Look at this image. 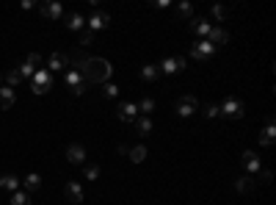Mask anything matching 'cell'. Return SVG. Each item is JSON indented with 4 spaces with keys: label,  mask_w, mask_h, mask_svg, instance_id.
I'll return each mask as SVG.
<instances>
[{
    "label": "cell",
    "mask_w": 276,
    "mask_h": 205,
    "mask_svg": "<svg viewBox=\"0 0 276 205\" xmlns=\"http://www.w3.org/2000/svg\"><path fill=\"white\" fill-rule=\"evenodd\" d=\"M77 72L83 75V81H91V83H105V81L110 78L113 67H110L105 58H86V61L77 67Z\"/></svg>",
    "instance_id": "1"
},
{
    "label": "cell",
    "mask_w": 276,
    "mask_h": 205,
    "mask_svg": "<svg viewBox=\"0 0 276 205\" xmlns=\"http://www.w3.org/2000/svg\"><path fill=\"white\" fill-rule=\"evenodd\" d=\"M53 89V72H47L44 67L34 72V78H31V92L34 94H47Z\"/></svg>",
    "instance_id": "2"
},
{
    "label": "cell",
    "mask_w": 276,
    "mask_h": 205,
    "mask_svg": "<svg viewBox=\"0 0 276 205\" xmlns=\"http://www.w3.org/2000/svg\"><path fill=\"white\" fill-rule=\"evenodd\" d=\"M64 83L69 86V92H72V94H83V92H86V81H83V75L77 70H72V67H69L67 75H64Z\"/></svg>",
    "instance_id": "3"
},
{
    "label": "cell",
    "mask_w": 276,
    "mask_h": 205,
    "mask_svg": "<svg viewBox=\"0 0 276 205\" xmlns=\"http://www.w3.org/2000/svg\"><path fill=\"white\" fill-rule=\"evenodd\" d=\"M218 111L224 114V117H229V120H241V117H243V103H241V100H235V97H229Z\"/></svg>",
    "instance_id": "4"
},
{
    "label": "cell",
    "mask_w": 276,
    "mask_h": 205,
    "mask_svg": "<svg viewBox=\"0 0 276 205\" xmlns=\"http://www.w3.org/2000/svg\"><path fill=\"white\" fill-rule=\"evenodd\" d=\"M47 72H61V70H69V56L67 53H53V56L47 58V67H44Z\"/></svg>",
    "instance_id": "5"
},
{
    "label": "cell",
    "mask_w": 276,
    "mask_h": 205,
    "mask_svg": "<svg viewBox=\"0 0 276 205\" xmlns=\"http://www.w3.org/2000/svg\"><path fill=\"white\" fill-rule=\"evenodd\" d=\"M199 108V103H196V97H191V94H185V97H179L177 100V108L174 111L179 114V117H191L193 111Z\"/></svg>",
    "instance_id": "6"
},
{
    "label": "cell",
    "mask_w": 276,
    "mask_h": 205,
    "mask_svg": "<svg viewBox=\"0 0 276 205\" xmlns=\"http://www.w3.org/2000/svg\"><path fill=\"white\" fill-rule=\"evenodd\" d=\"M39 11L47 17V20H61V17H64V6L58 3V0H53V3H41Z\"/></svg>",
    "instance_id": "7"
},
{
    "label": "cell",
    "mask_w": 276,
    "mask_h": 205,
    "mask_svg": "<svg viewBox=\"0 0 276 205\" xmlns=\"http://www.w3.org/2000/svg\"><path fill=\"white\" fill-rule=\"evenodd\" d=\"M241 164L246 166V175H257V172H260V156L251 153V150L241 156Z\"/></svg>",
    "instance_id": "8"
},
{
    "label": "cell",
    "mask_w": 276,
    "mask_h": 205,
    "mask_svg": "<svg viewBox=\"0 0 276 205\" xmlns=\"http://www.w3.org/2000/svg\"><path fill=\"white\" fill-rule=\"evenodd\" d=\"M67 158L72 164H86V147H83V144H69V147H67Z\"/></svg>",
    "instance_id": "9"
},
{
    "label": "cell",
    "mask_w": 276,
    "mask_h": 205,
    "mask_svg": "<svg viewBox=\"0 0 276 205\" xmlns=\"http://www.w3.org/2000/svg\"><path fill=\"white\" fill-rule=\"evenodd\" d=\"M64 194H67V200H72V203H83V186L75 183V180H69V183L64 186Z\"/></svg>",
    "instance_id": "10"
},
{
    "label": "cell",
    "mask_w": 276,
    "mask_h": 205,
    "mask_svg": "<svg viewBox=\"0 0 276 205\" xmlns=\"http://www.w3.org/2000/svg\"><path fill=\"white\" fill-rule=\"evenodd\" d=\"M213 50H215V47H213L210 42H196V44H193V58H199V61H207Z\"/></svg>",
    "instance_id": "11"
},
{
    "label": "cell",
    "mask_w": 276,
    "mask_h": 205,
    "mask_svg": "<svg viewBox=\"0 0 276 205\" xmlns=\"http://www.w3.org/2000/svg\"><path fill=\"white\" fill-rule=\"evenodd\" d=\"M14 103H17V94H14V89H8V86H0V108L6 111V108H11Z\"/></svg>",
    "instance_id": "12"
},
{
    "label": "cell",
    "mask_w": 276,
    "mask_h": 205,
    "mask_svg": "<svg viewBox=\"0 0 276 205\" xmlns=\"http://www.w3.org/2000/svg\"><path fill=\"white\" fill-rule=\"evenodd\" d=\"M179 70H185V58H166L160 64V72H179Z\"/></svg>",
    "instance_id": "13"
},
{
    "label": "cell",
    "mask_w": 276,
    "mask_h": 205,
    "mask_svg": "<svg viewBox=\"0 0 276 205\" xmlns=\"http://www.w3.org/2000/svg\"><path fill=\"white\" fill-rule=\"evenodd\" d=\"M238 191H243V194H248V191H254V186H257V177L254 175H243V177H238Z\"/></svg>",
    "instance_id": "14"
},
{
    "label": "cell",
    "mask_w": 276,
    "mask_h": 205,
    "mask_svg": "<svg viewBox=\"0 0 276 205\" xmlns=\"http://www.w3.org/2000/svg\"><path fill=\"white\" fill-rule=\"evenodd\" d=\"M108 22H110V17H108V14L97 11V14H91V20H89V31H100V28H105Z\"/></svg>",
    "instance_id": "15"
},
{
    "label": "cell",
    "mask_w": 276,
    "mask_h": 205,
    "mask_svg": "<svg viewBox=\"0 0 276 205\" xmlns=\"http://www.w3.org/2000/svg\"><path fill=\"white\" fill-rule=\"evenodd\" d=\"M136 111H138L136 106H127V103H122V106L116 108V117H119L122 122H130L133 117H136Z\"/></svg>",
    "instance_id": "16"
},
{
    "label": "cell",
    "mask_w": 276,
    "mask_h": 205,
    "mask_svg": "<svg viewBox=\"0 0 276 205\" xmlns=\"http://www.w3.org/2000/svg\"><path fill=\"white\" fill-rule=\"evenodd\" d=\"M207 36H210V44H213V47H215V44H224L229 39V34L224 28H210V34H207Z\"/></svg>",
    "instance_id": "17"
},
{
    "label": "cell",
    "mask_w": 276,
    "mask_h": 205,
    "mask_svg": "<svg viewBox=\"0 0 276 205\" xmlns=\"http://www.w3.org/2000/svg\"><path fill=\"white\" fill-rule=\"evenodd\" d=\"M136 133L138 136H149L152 133V120L149 117H138L136 120Z\"/></svg>",
    "instance_id": "18"
},
{
    "label": "cell",
    "mask_w": 276,
    "mask_h": 205,
    "mask_svg": "<svg viewBox=\"0 0 276 205\" xmlns=\"http://www.w3.org/2000/svg\"><path fill=\"white\" fill-rule=\"evenodd\" d=\"M274 120H268V125H265V130H262L260 133V144H265V147H268V144H274Z\"/></svg>",
    "instance_id": "19"
},
{
    "label": "cell",
    "mask_w": 276,
    "mask_h": 205,
    "mask_svg": "<svg viewBox=\"0 0 276 205\" xmlns=\"http://www.w3.org/2000/svg\"><path fill=\"white\" fill-rule=\"evenodd\" d=\"M0 186H3L6 191H17V189H20V177H14V175H3V177H0Z\"/></svg>",
    "instance_id": "20"
},
{
    "label": "cell",
    "mask_w": 276,
    "mask_h": 205,
    "mask_svg": "<svg viewBox=\"0 0 276 205\" xmlns=\"http://www.w3.org/2000/svg\"><path fill=\"white\" fill-rule=\"evenodd\" d=\"M141 75H144L146 81H158L160 78V67L158 64H146L144 70H141Z\"/></svg>",
    "instance_id": "21"
},
{
    "label": "cell",
    "mask_w": 276,
    "mask_h": 205,
    "mask_svg": "<svg viewBox=\"0 0 276 205\" xmlns=\"http://www.w3.org/2000/svg\"><path fill=\"white\" fill-rule=\"evenodd\" d=\"M39 186H41V177H39V175H28V177H25V189H28V194L39 191Z\"/></svg>",
    "instance_id": "22"
},
{
    "label": "cell",
    "mask_w": 276,
    "mask_h": 205,
    "mask_svg": "<svg viewBox=\"0 0 276 205\" xmlns=\"http://www.w3.org/2000/svg\"><path fill=\"white\" fill-rule=\"evenodd\" d=\"M20 81H22V75L17 70H8L6 72V86H8V89H17V86H20Z\"/></svg>",
    "instance_id": "23"
},
{
    "label": "cell",
    "mask_w": 276,
    "mask_h": 205,
    "mask_svg": "<svg viewBox=\"0 0 276 205\" xmlns=\"http://www.w3.org/2000/svg\"><path fill=\"white\" fill-rule=\"evenodd\" d=\"M127 156H130L133 164H141L146 158V147H133V150H127Z\"/></svg>",
    "instance_id": "24"
},
{
    "label": "cell",
    "mask_w": 276,
    "mask_h": 205,
    "mask_svg": "<svg viewBox=\"0 0 276 205\" xmlns=\"http://www.w3.org/2000/svg\"><path fill=\"white\" fill-rule=\"evenodd\" d=\"M83 25H86V20H83L80 14H69V20H67V28H72V31H83Z\"/></svg>",
    "instance_id": "25"
},
{
    "label": "cell",
    "mask_w": 276,
    "mask_h": 205,
    "mask_svg": "<svg viewBox=\"0 0 276 205\" xmlns=\"http://www.w3.org/2000/svg\"><path fill=\"white\" fill-rule=\"evenodd\" d=\"M11 205H31V194H25V191H14Z\"/></svg>",
    "instance_id": "26"
},
{
    "label": "cell",
    "mask_w": 276,
    "mask_h": 205,
    "mask_svg": "<svg viewBox=\"0 0 276 205\" xmlns=\"http://www.w3.org/2000/svg\"><path fill=\"white\" fill-rule=\"evenodd\" d=\"M193 31L199 36H207L210 34V25H207V20H193Z\"/></svg>",
    "instance_id": "27"
},
{
    "label": "cell",
    "mask_w": 276,
    "mask_h": 205,
    "mask_svg": "<svg viewBox=\"0 0 276 205\" xmlns=\"http://www.w3.org/2000/svg\"><path fill=\"white\" fill-rule=\"evenodd\" d=\"M28 64H31L34 70H41V67H44V58H41L39 53H31V56H28Z\"/></svg>",
    "instance_id": "28"
},
{
    "label": "cell",
    "mask_w": 276,
    "mask_h": 205,
    "mask_svg": "<svg viewBox=\"0 0 276 205\" xmlns=\"http://www.w3.org/2000/svg\"><path fill=\"white\" fill-rule=\"evenodd\" d=\"M91 42H94V31H83L80 34V47H89Z\"/></svg>",
    "instance_id": "29"
},
{
    "label": "cell",
    "mask_w": 276,
    "mask_h": 205,
    "mask_svg": "<svg viewBox=\"0 0 276 205\" xmlns=\"http://www.w3.org/2000/svg\"><path fill=\"white\" fill-rule=\"evenodd\" d=\"M17 72H20L22 78H34V72H36V70H34V67H31V64L25 61V64H20V70H17Z\"/></svg>",
    "instance_id": "30"
},
{
    "label": "cell",
    "mask_w": 276,
    "mask_h": 205,
    "mask_svg": "<svg viewBox=\"0 0 276 205\" xmlns=\"http://www.w3.org/2000/svg\"><path fill=\"white\" fill-rule=\"evenodd\" d=\"M86 177H89V180H97V177H100V166H97V164H89V166H86Z\"/></svg>",
    "instance_id": "31"
},
{
    "label": "cell",
    "mask_w": 276,
    "mask_h": 205,
    "mask_svg": "<svg viewBox=\"0 0 276 205\" xmlns=\"http://www.w3.org/2000/svg\"><path fill=\"white\" fill-rule=\"evenodd\" d=\"M138 108H141V114H144V117H149V111L155 108V103H152V100H141V103H138Z\"/></svg>",
    "instance_id": "32"
},
{
    "label": "cell",
    "mask_w": 276,
    "mask_h": 205,
    "mask_svg": "<svg viewBox=\"0 0 276 205\" xmlns=\"http://www.w3.org/2000/svg\"><path fill=\"white\" fill-rule=\"evenodd\" d=\"M116 92H119V89H116L113 83H105V89H103V94H105V97H116Z\"/></svg>",
    "instance_id": "33"
},
{
    "label": "cell",
    "mask_w": 276,
    "mask_h": 205,
    "mask_svg": "<svg viewBox=\"0 0 276 205\" xmlns=\"http://www.w3.org/2000/svg\"><path fill=\"white\" fill-rule=\"evenodd\" d=\"M177 11H179V17H191V14H193V8H191V3H182V6H179V8H177Z\"/></svg>",
    "instance_id": "34"
},
{
    "label": "cell",
    "mask_w": 276,
    "mask_h": 205,
    "mask_svg": "<svg viewBox=\"0 0 276 205\" xmlns=\"http://www.w3.org/2000/svg\"><path fill=\"white\" fill-rule=\"evenodd\" d=\"M213 14H215V20H224V17H227L229 11H227L224 6H213Z\"/></svg>",
    "instance_id": "35"
},
{
    "label": "cell",
    "mask_w": 276,
    "mask_h": 205,
    "mask_svg": "<svg viewBox=\"0 0 276 205\" xmlns=\"http://www.w3.org/2000/svg\"><path fill=\"white\" fill-rule=\"evenodd\" d=\"M257 175L262 177V183H271V172H257Z\"/></svg>",
    "instance_id": "36"
},
{
    "label": "cell",
    "mask_w": 276,
    "mask_h": 205,
    "mask_svg": "<svg viewBox=\"0 0 276 205\" xmlns=\"http://www.w3.org/2000/svg\"><path fill=\"white\" fill-rule=\"evenodd\" d=\"M205 114H207V117H215V114H221V111H218V108H215V106H210Z\"/></svg>",
    "instance_id": "37"
},
{
    "label": "cell",
    "mask_w": 276,
    "mask_h": 205,
    "mask_svg": "<svg viewBox=\"0 0 276 205\" xmlns=\"http://www.w3.org/2000/svg\"><path fill=\"white\" fill-rule=\"evenodd\" d=\"M0 81H3V75H0Z\"/></svg>",
    "instance_id": "38"
}]
</instances>
